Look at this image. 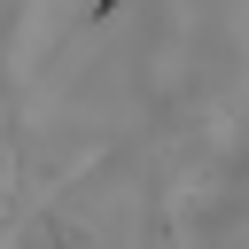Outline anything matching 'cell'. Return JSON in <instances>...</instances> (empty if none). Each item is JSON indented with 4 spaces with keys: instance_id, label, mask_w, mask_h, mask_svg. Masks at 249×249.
<instances>
[{
    "instance_id": "cell-1",
    "label": "cell",
    "mask_w": 249,
    "mask_h": 249,
    "mask_svg": "<svg viewBox=\"0 0 249 249\" xmlns=\"http://www.w3.org/2000/svg\"><path fill=\"white\" fill-rule=\"evenodd\" d=\"M117 8H124V0H93V23H101V16H117Z\"/></svg>"
}]
</instances>
